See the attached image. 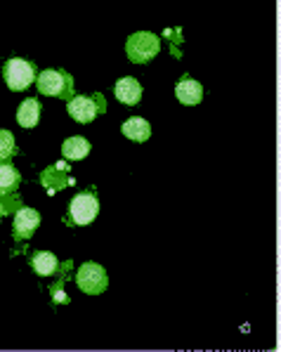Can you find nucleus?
Segmentation results:
<instances>
[{"instance_id": "f257e3e1", "label": "nucleus", "mask_w": 281, "mask_h": 352, "mask_svg": "<svg viewBox=\"0 0 281 352\" xmlns=\"http://www.w3.org/2000/svg\"><path fill=\"white\" fill-rule=\"evenodd\" d=\"M38 95L59 97V100H71L74 95V78L62 69H45L41 76H36Z\"/></svg>"}, {"instance_id": "f03ea898", "label": "nucleus", "mask_w": 281, "mask_h": 352, "mask_svg": "<svg viewBox=\"0 0 281 352\" xmlns=\"http://www.w3.org/2000/svg\"><path fill=\"white\" fill-rule=\"evenodd\" d=\"M100 213V199H97L95 189H85V192L76 194L69 204V213H67V223L74 227H83L90 225Z\"/></svg>"}, {"instance_id": "7ed1b4c3", "label": "nucleus", "mask_w": 281, "mask_h": 352, "mask_svg": "<svg viewBox=\"0 0 281 352\" xmlns=\"http://www.w3.org/2000/svg\"><path fill=\"white\" fill-rule=\"evenodd\" d=\"M159 50H161V38L151 34V31H137L126 43V52L131 57V62L135 64L151 62V59L159 55Z\"/></svg>"}, {"instance_id": "20e7f679", "label": "nucleus", "mask_w": 281, "mask_h": 352, "mask_svg": "<svg viewBox=\"0 0 281 352\" xmlns=\"http://www.w3.org/2000/svg\"><path fill=\"white\" fill-rule=\"evenodd\" d=\"M104 109H106V102L100 93L97 95H76L67 102V111L71 113V118L78 123H93Z\"/></svg>"}, {"instance_id": "39448f33", "label": "nucleus", "mask_w": 281, "mask_h": 352, "mask_svg": "<svg viewBox=\"0 0 281 352\" xmlns=\"http://www.w3.org/2000/svg\"><path fill=\"white\" fill-rule=\"evenodd\" d=\"M3 76H5V83H8L10 90L21 93V90H26L31 83H34L38 74H36V67L29 62V59L12 57V59H8V64H5Z\"/></svg>"}, {"instance_id": "423d86ee", "label": "nucleus", "mask_w": 281, "mask_h": 352, "mask_svg": "<svg viewBox=\"0 0 281 352\" xmlns=\"http://www.w3.org/2000/svg\"><path fill=\"white\" fill-rule=\"evenodd\" d=\"M76 284H78V289L83 291V294L97 296V294H102V291H106L109 279H106V272L102 265L85 263V265H80L78 272H76Z\"/></svg>"}, {"instance_id": "0eeeda50", "label": "nucleus", "mask_w": 281, "mask_h": 352, "mask_svg": "<svg viewBox=\"0 0 281 352\" xmlns=\"http://www.w3.org/2000/svg\"><path fill=\"white\" fill-rule=\"evenodd\" d=\"M38 227H41V215H38V210L19 206L17 215H14V239H31Z\"/></svg>"}, {"instance_id": "6e6552de", "label": "nucleus", "mask_w": 281, "mask_h": 352, "mask_svg": "<svg viewBox=\"0 0 281 352\" xmlns=\"http://www.w3.org/2000/svg\"><path fill=\"white\" fill-rule=\"evenodd\" d=\"M113 95L121 104H128V107H135L139 100H142V85H139L137 78L133 76H123V78L116 80L113 85Z\"/></svg>"}, {"instance_id": "1a4fd4ad", "label": "nucleus", "mask_w": 281, "mask_h": 352, "mask_svg": "<svg viewBox=\"0 0 281 352\" xmlns=\"http://www.w3.org/2000/svg\"><path fill=\"white\" fill-rule=\"evenodd\" d=\"M175 95H177V100H180L182 104L194 107V104H199V102L203 100V88H201V83H199V80L192 78V76H182V78L177 80V85H175Z\"/></svg>"}, {"instance_id": "9d476101", "label": "nucleus", "mask_w": 281, "mask_h": 352, "mask_svg": "<svg viewBox=\"0 0 281 352\" xmlns=\"http://www.w3.org/2000/svg\"><path fill=\"white\" fill-rule=\"evenodd\" d=\"M41 102L36 100V97H29V100H24L19 104V109H17V121H19V126L21 128H36L38 126V121H41Z\"/></svg>"}, {"instance_id": "9b49d317", "label": "nucleus", "mask_w": 281, "mask_h": 352, "mask_svg": "<svg viewBox=\"0 0 281 352\" xmlns=\"http://www.w3.org/2000/svg\"><path fill=\"white\" fill-rule=\"evenodd\" d=\"M121 133L126 135L128 140H135V142H147L149 135H151V126L144 121V118L133 116L121 126Z\"/></svg>"}, {"instance_id": "f8f14e48", "label": "nucleus", "mask_w": 281, "mask_h": 352, "mask_svg": "<svg viewBox=\"0 0 281 352\" xmlns=\"http://www.w3.org/2000/svg\"><path fill=\"white\" fill-rule=\"evenodd\" d=\"M90 154V142L85 138H69V140H64V144H62V156L67 161H80V159H85V156Z\"/></svg>"}, {"instance_id": "ddd939ff", "label": "nucleus", "mask_w": 281, "mask_h": 352, "mask_svg": "<svg viewBox=\"0 0 281 352\" xmlns=\"http://www.w3.org/2000/svg\"><path fill=\"white\" fill-rule=\"evenodd\" d=\"M31 267H34V272L41 274V277H50V274L57 272L59 263L50 251H38L34 253V258H31Z\"/></svg>"}, {"instance_id": "4468645a", "label": "nucleus", "mask_w": 281, "mask_h": 352, "mask_svg": "<svg viewBox=\"0 0 281 352\" xmlns=\"http://www.w3.org/2000/svg\"><path fill=\"white\" fill-rule=\"evenodd\" d=\"M19 182H21V177H19L17 168L0 161V194H12L14 189L19 187Z\"/></svg>"}, {"instance_id": "2eb2a0df", "label": "nucleus", "mask_w": 281, "mask_h": 352, "mask_svg": "<svg viewBox=\"0 0 281 352\" xmlns=\"http://www.w3.org/2000/svg\"><path fill=\"white\" fill-rule=\"evenodd\" d=\"M14 135L10 130H0V161H8L14 156Z\"/></svg>"}]
</instances>
